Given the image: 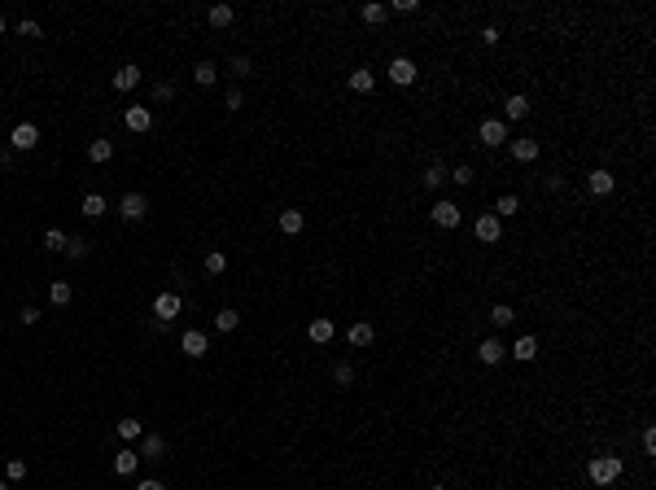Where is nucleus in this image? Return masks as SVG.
<instances>
[{"instance_id": "a211bd4d", "label": "nucleus", "mask_w": 656, "mask_h": 490, "mask_svg": "<svg viewBox=\"0 0 656 490\" xmlns=\"http://www.w3.org/2000/svg\"><path fill=\"white\" fill-rule=\"evenodd\" d=\"M372 88H376V75H372V70H363V66H359V70H350V92H359V97H367Z\"/></svg>"}, {"instance_id": "3c124183", "label": "nucleus", "mask_w": 656, "mask_h": 490, "mask_svg": "<svg viewBox=\"0 0 656 490\" xmlns=\"http://www.w3.org/2000/svg\"><path fill=\"white\" fill-rule=\"evenodd\" d=\"M0 490H9V482H0Z\"/></svg>"}, {"instance_id": "8fccbe9b", "label": "nucleus", "mask_w": 656, "mask_h": 490, "mask_svg": "<svg viewBox=\"0 0 656 490\" xmlns=\"http://www.w3.org/2000/svg\"><path fill=\"white\" fill-rule=\"evenodd\" d=\"M429 490H446V486H429Z\"/></svg>"}, {"instance_id": "2eb2a0df", "label": "nucleus", "mask_w": 656, "mask_h": 490, "mask_svg": "<svg viewBox=\"0 0 656 490\" xmlns=\"http://www.w3.org/2000/svg\"><path fill=\"white\" fill-rule=\"evenodd\" d=\"M332 333H337V328H332V320H328V315H315L311 324H306V337H311L315 346H324V342H332Z\"/></svg>"}, {"instance_id": "79ce46f5", "label": "nucleus", "mask_w": 656, "mask_h": 490, "mask_svg": "<svg viewBox=\"0 0 656 490\" xmlns=\"http://www.w3.org/2000/svg\"><path fill=\"white\" fill-rule=\"evenodd\" d=\"M232 75H236V79L249 75V57H232Z\"/></svg>"}, {"instance_id": "b1692460", "label": "nucleus", "mask_w": 656, "mask_h": 490, "mask_svg": "<svg viewBox=\"0 0 656 490\" xmlns=\"http://www.w3.org/2000/svg\"><path fill=\"white\" fill-rule=\"evenodd\" d=\"M70 298H75V289H70V280H53V285H49V302H53V307H66Z\"/></svg>"}, {"instance_id": "f257e3e1", "label": "nucleus", "mask_w": 656, "mask_h": 490, "mask_svg": "<svg viewBox=\"0 0 656 490\" xmlns=\"http://www.w3.org/2000/svg\"><path fill=\"white\" fill-rule=\"evenodd\" d=\"M622 469H626L622 456H595V460L587 464V473H591V482H595V486H613L617 477H622Z\"/></svg>"}, {"instance_id": "9b49d317", "label": "nucleus", "mask_w": 656, "mask_h": 490, "mask_svg": "<svg viewBox=\"0 0 656 490\" xmlns=\"http://www.w3.org/2000/svg\"><path fill=\"white\" fill-rule=\"evenodd\" d=\"M508 355H512V359H521V364H530L534 355H539V337H530V333H521V337L508 346Z\"/></svg>"}, {"instance_id": "4c0bfd02", "label": "nucleus", "mask_w": 656, "mask_h": 490, "mask_svg": "<svg viewBox=\"0 0 656 490\" xmlns=\"http://www.w3.org/2000/svg\"><path fill=\"white\" fill-rule=\"evenodd\" d=\"M451 180H455V184H473L477 171H473V166H455V171H451Z\"/></svg>"}, {"instance_id": "473e14b6", "label": "nucleus", "mask_w": 656, "mask_h": 490, "mask_svg": "<svg viewBox=\"0 0 656 490\" xmlns=\"http://www.w3.org/2000/svg\"><path fill=\"white\" fill-rule=\"evenodd\" d=\"M83 214H88V219L105 214V197H101V193H88V197H83Z\"/></svg>"}, {"instance_id": "4be33fe9", "label": "nucleus", "mask_w": 656, "mask_h": 490, "mask_svg": "<svg viewBox=\"0 0 656 490\" xmlns=\"http://www.w3.org/2000/svg\"><path fill=\"white\" fill-rule=\"evenodd\" d=\"M136 464H140V451H118V456H114V473L118 477H131V473H136Z\"/></svg>"}, {"instance_id": "f8f14e48", "label": "nucleus", "mask_w": 656, "mask_h": 490, "mask_svg": "<svg viewBox=\"0 0 656 490\" xmlns=\"http://www.w3.org/2000/svg\"><path fill=\"white\" fill-rule=\"evenodd\" d=\"M504 355H508V346L499 342V337H486L482 346H477V359H482V364H490V368H495V364H504Z\"/></svg>"}, {"instance_id": "f704fd0d", "label": "nucleus", "mask_w": 656, "mask_h": 490, "mask_svg": "<svg viewBox=\"0 0 656 490\" xmlns=\"http://www.w3.org/2000/svg\"><path fill=\"white\" fill-rule=\"evenodd\" d=\"M223 267H228V258H223L219 249H210L206 254V276H223Z\"/></svg>"}, {"instance_id": "49530a36", "label": "nucleus", "mask_w": 656, "mask_h": 490, "mask_svg": "<svg viewBox=\"0 0 656 490\" xmlns=\"http://www.w3.org/2000/svg\"><path fill=\"white\" fill-rule=\"evenodd\" d=\"M18 320H22V324H35V320H40V311H35V307H22Z\"/></svg>"}, {"instance_id": "a878e982", "label": "nucleus", "mask_w": 656, "mask_h": 490, "mask_svg": "<svg viewBox=\"0 0 656 490\" xmlns=\"http://www.w3.org/2000/svg\"><path fill=\"white\" fill-rule=\"evenodd\" d=\"M442 180H446V166L442 162H429V171L420 175V184L425 188H442Z\"/></svg>"}, {"instance_id": "6ab92c4d", "label": "nucleus", "mask_w": 656, "mask_h": 490, "mask_svg": "<svg viewBox=\"0 0 656 490\" xmlns=\"http://www.w3.org/2000/svg\"><path fill=\"white\" fill-rule=\"evenodd\" d=\"M302 228H306V214L302 210H280V232L284 236H297Z\"/></svg>"}, {"instance_id": "72a5a7b5", "label": "nucleus", "mask_w": 656, "mask_h": 490, "mask_svg": "<svg viewBox=\"0 0 656 490\" xmlns=\"http://www.w3.org/2000/svg\"><path fill=\"white\" fill-rule=\"evenodd\" d=\"M385 18H389V9H385V5H376V0H372V5H363V22H372V27H381Z\"/></svg>"}, {"instance_id": "aec40b11", "label": "nucleus", "mask_w": 656, "mask_h": 490, "mask_svg": "<svg viewBox=\"0 0 656 490\" xmlns=\"http://www.w3.org/2000/svg\"><path fill=\"white\" fill-rule=\"evenodd\" d=\"M136 83H140V66H118L114 70V88L118 92H131Z\"/></svg>"}, {"instance_id": "f03ea898", "label": "nucleus", "mask_w": 656, "mask_h": 490, "mask_svg": "<svg viewBox=\"0 0 656 490\" xmlns=\"http://www.w3.org/2000/svg\"><path fill=\"white\" fill-rule=\"evenodd\" d=\"M180 311H184V293L166 289V293H158V298H153V320H162V324H166V320H175Z\"/></svg>"}, {"instance_id": "393cba45", "label": "nucleus", "mask_w": 656, "mask_h": 490, "mask_svg": "<svg viewBox=\"0 0 656 490\" xmlns=\"http://www.w3.org/2000/svg\"><path fill=\"white\" fill-rule=\"evenodd\" d=\"M114 158V140H92L88 145V162H110Z\"/></svg>"}, {"instance_id": "5701e85b", "label": "nucleus", "mask_w": 656, "mask_h": 490, "mask_svg": "<svg viewBox=\"0 0 656 490\" xmlns=\"http://www.w3.org/2000/svg\"><path fill=\"white\" fill-rule=\"evenodd\" d=\"M372 337H376V333H372V324H363V320L346 328V342H350V346H372Z\"/></svg>"}, {"instance_id": "c03bdc74", "label": "nucleus", "mask_w": 656, "mask_h": 490, "mask_svg": "<svg viewBox=\"0 0 656 490\" xmlns=\"http://www.w3.org/2000/svg\"><path fill=\"white\" fill-rule=\"evenodd\" d=\"M228 110H241V88H228V97H223Z\"/></svg>"}, {"instance_id": "423d86ee", "label": "nucleus", "mask_w": 656, "mask_h": 490, "mask_svg": "<svg viewBox=\"0 0 656 490\" xmlns=\"http://www.w3.org/2000/svg\"><path fill=\"white\" fill-rule=\"evenodd\" d=\"M35 145H40V127H35V123H18L14 136H9V149H14V153H27V149H35Z\"/></svg>"}, {"instance_id": "dca6fc26", "label": "nucleus", "mask_w": 656, "mask_h": 490, "mask_svg": "<svg viewBox=\"0 0 656 490\" xmlns=\"http://www.w3.org/2000/svg\"><path fill=\"white\" fill-rule=\"evenodd\" d=\"M587 188L595 197H608V193H613V171H604V166H600V171H591L587 175Z\"/></svg>"}, {"instance_id": "ddd939ff", "label": "nucleus", "mask_w": 656, "mask_h": 490, "mask_svg": "<svg viewBox=\"0 0 656 490\" xmlns=\"http://www.w3.org/2000/svg\"><path fill=\"white\" fill-rule=\"evenodd\" d=\"M140 460H166V438L162 434H145L140 438Z\"/></svg>"}, {"instance_id": "4468645a", "label": "nucleus", "mask_w": 656, "mask_h": 490, "mask_svg": "<svg viewBox=\"0 0 656 490\" xmlns=\"http://www.w3.org/2000/svg\"><path fill=\"white\" fill-rule=\"evenodd\" d=\"M525 114H530V97H525V92H517V97L504 101V123H521Z\"/></svg>"}, {"instance_id": "bb28decb", "label": "nucleus", "mask_w": 656, "mask_h": 490, "mask_svg": "<svg viewBox=\"0 0 656 490\" xmlns=\"http://www.w3.org/2000/svg\"><path fill=\"white\" fill-rule=\"evenodd\" d=\"M214 79H219V70H214V62H197V66H193V83H201V88H210Z\"/></svg>"}, {"instance_id": "a19ab883", "label": "nucleus", "mask_w": 656, "mask_h": 490, "mask_svg": "<svg viewBox=\"0 0 656 490\" xmlns=\"http://www.w3.org/2000/svg\"><path fill=\"white\" fill-rule=\"evenodd\" d=\"M171 97H175L171 83H153V101H171Z\"/></svg>"}, {"instance_id": "1a4fd4ad", "label": "nucleus", "mask_w": 656, "mask_h": 490, "mask_svg": "<svg viewBox=\"0 0 656 490\" xmlns=\"http://www.w3.org/2000/svg\"><path fill=\"white\" fill-rule=\"evenodd\" d=\"M123 123H127L131 131H136V136H145V131L153 127V114H149V105H127Z\"/></svg>"}, {"instance_id": "39448f33", "label": "nucleus", "mask_w": 656, "mask_h": 490, "mask_svg": "<svg viewBox=\"0 0 656 490\" xmlns=\"http://www.w3.org/2000/svg\"><path fill=\"white\" fill-rule=\"evenodd\" d=\"M118 214H123L127 223H140L149 214V201H145V193H123V201H118Z\"/></svg>"}, {"instance_id": "de8ad7c7", "label": "nucleus", "mask_w": 656, "mask_h": 490, "mask_svg": "<svg viewBox=\"0 0 656 490\" xmlns=\"http://www.w3.org/2000/svg\"><path fill=\"white\" fill-rule=\"evenodd\" d=\"M136 490H166V486H162V482H158V477H145V482H140V486H136Z\"/></svg>"}, {"instance_id": "412c9836", "label": "nucleus", "mask_w": 656, "mask_h": 490, "mask_svg": "<svg viewBox=\"0 0 656 490\" xmlns=\"http://www.w3.org/2000/svg\"><path fill=\"white\" fill-rule=\"evenodd\" d=\"M232 18H236V14H232V5H210V14H206V22H210L214 31L232 27Z\"/></svg>"}, {"instance_id": "2f4dec72", "label": "nucleus", "mask_w": 656, "mask_h": 490, "mask_svg": "<svg viewBox=\"0 0 656 490\" xmlns=\"http://www.w3.org/2000/svg\"><path fill=\"white\" fill-rule=\"evenodd\" d=\"M66 254H70V258H83V254H88V236L70 232V236H66Z\"/></svg>"}, {"instance_id": "c85d7f7f", "label": "nucleus", "mask_w": 656, "mask_h": 490, "mask_svg": "<svg viewBox=\"0 0 656 490\" xmlns=\"http://www.w3.org/2000/svg\"><path fill=\"white\" fill-rule=\"evenodd\" d=\"M490 320H495V328H508L512 320H517V311H512L508 302H495V307H490Z\"/></svg>"}, {"instance_id": "cd10ccee", "label": "nucleus", "mask_w": 656, "mask_h": 490, "mask_svg": "<svg viewBox=\"0 0 656 490\" xmlns=\"http://www.w3.org/2000/svg\"><path fill=\"white\" fill-rule=\"evenodd\" d=\"M236 324H241V315H236L232 307H223L219 315H214V328H219V333H236Z\"/></svg>"}, {"instance_id": "f3484780", "label": "nucleus", "mask_w": 656, "mask_h": 490, "mask_svg": "<svg viewBox=\"0 0 656 490\" xmlns=\"http://www.w3.org/2000/svg\"><path fill=\"white\" fill-rule=\"evenodd\" d=\"M508 149H512V158H517V162H534V158H539V140H525V136L521 140H508Z\"/></svg>"}, {"instance_id": "09e8293b", "label": "nucleus", "mask_w": 656, "mask_h": 490, "mask_svg": "<svg viewBox=\"0 0 656 490\" xmlns=\"http://www.w3.org/2000/svg\"><path fill=\"white\" fill-rule=\"evenodd\" d=\"M0 35H5V18H0Z\"/></svg>"}, {"instance_id": "7ed1b4c3", "label": "nucleus", "mask_w": 656, "mask_h": 490, "mask_svg": "<svg viewBox=\"0 0 656 490\" xmlns=\"http://www.w3.org/2000/svg\"><path fill=\"white\" fill-rule=\"evenodd\" d=\"M473 232H477V241H486V245H495L499 236H504V219H499L495 210H486V214H477V223H473Z\"/></svg>"}, {"instance_id": "a18cd8bd", "label": "nucleus", "mask_w": 656, "mask_h": 490, "mask_svg": "<svg viewBox=\"0 0 656 490\" xmlns=\"http://www.w3.org/2000/svg\"><path fill=\"white\" fill-rule=\"evenodd\" d=\"M643 451L656 456V429H643Z\"/></svg>"}, {"instance_id": "37998d69", "label": "nucleus", "mask_w": 656, "mask_h": 490, "mask_svg": "<svg viewBox=\"0 0 656 490\" xmlns=\"http://www.w3.org/2000/svg\"><path fill=\"white\" fill-rule=\"evenodd\" d=\"M14 162H18L14 149H0V171H14Z\"/></svg>"}, {"instance_id": "c9c22d12", "label": "nucleus", "mask_w": 656, "mask_h": 490, "mask_svg": "<svg viewBox=\"0 0 656 490\" xmlns=\"http://www.w3.org/2000/svg\"><path fill=\"white\" fill-rule=\"evenodd\" d=\"M118 438L136 442V438H140V421H131V416H127V421H118Z\"/></svg>"}, {"instance_id": "ea45409f", "label": "nucleus", "mask_w": 656, "mask_h": 490, "mask_svg": "<svg viewBox=\"0 0 656 490\" xmlns=\"http://www.w3.org/2000/svg\"><path fill=\"white\" fill-rule=\"evenodd\" d=\"M18 31H22V35H31V40H40V35H44V31H40V22H35V18L18 22Z\"/></svg>"}, {"instance_id": "6e6552de", "label": "nucleus", "mask_w": 656, "mask_h": 490, "mask_svg": "<svg viewBox=\"0 0 656 490\" xmlns=\"http://www.w3.org/2000/svg\"><path fill=\"white\" fill-rule=\"evenodd\" d=\"M180 350L188 355V359H201V355L210 350V337H206V333H201V328H188L184 337H180Z\"/></svg>"}, {"instance_id": "7c9ffc66", "label": "nucleus", "mask_w": 656, "mask_h": 490, "mask_svg": "<svg viewBox=\"0 0 656 490\" xmlns=\"http://www.w3.org/2000/svg\"><path fill=\"white\" fill-rule=\"evenodd\" d=\"M517 210H521V197H512V193H504V197L495 201V214H499V219H508V214H517Z\"/></svg>"}, {"instance_id": "0eeeda50", "label": "nucleus", "mask_w": 656, "mask_h": 490, "mask_svg": "<svg viewBox=\"0 0 656 490\" xmlns=\"http://www.w3.org/2000/svg\"><path fill=\"white\" fill-rule=\"evenodd\" d=\"M429 214H433L438 228H460V219H464V210L455 206V201H433V210H429Z\"/></svg>"}, {"instance_id": "e433bc0d", "label": "nucleus", "mask_w": 656, "mask_h": 490, "mask_svg": "<svg viewBox=\"0 0 656 490\" xmlns=\"http://www.w3.org/2000/svg\"><path fill=\"white\" fill-rule=\"evenodd\" d=\"M332 381H337V386H354V368L350 364H337V368H332Z\"/></svg>"}, {"instance_id": "58836bf2", "label": "nucleus", "mask_w": 656, "mask_h": 490, "mask_svg": "<svg viewBox=\"0 0 656 490\" xmlns=\"http://www.w3.org/2000/svg\"><path fill=\"white\" fill-rule=\"evenodd\" d=\"M9 482H22V477H27V460H9Z\"/></svg>"}, {"instance_id": "c756f323", "label": "nucleus", "mask_w": 656, "mask_h": 490, "mask_svg": "<svg viewBox=\"0 0 656 490\" xmlns=\"http://www.w3.org/2000/svg\"><path fill=\"white\" fill-rule=\"evenodd\" d=\"M44 249H53V254H66V232H62V228H49V232H44Z\"/></svg>"}, {"instance_id": "20e7f679", "label": "nucleus", "mask_w": 656, "mask_h": 490, "mask_svg": "<svg viewBox=\"0 0 656 490\" xmlns=\"http://www.w3.org/2000/svg\"><path fill=\"white\" fill-rule=\"evenodd\" d=\"M477 140H482V145H490V149L508 145V123H504V118H486V123L477 127Z\"/></svg>"}, {"instance_id": "9d476101", "label": "nucleus", "mask_w": 656, "mask_h": 490, "mask_svg": "<svg viewBox=\"0 0 656 490\" xmlns=\"http://www.w3.org/2000/svg\"><path fill=\"white\" fill-rule=\"evenodd\" d=\"M389 79L398 83V88L416 83V62H411V57H394V62H389Z\"/></svg>"}]
</instances>
